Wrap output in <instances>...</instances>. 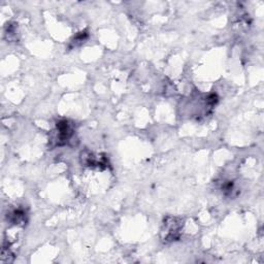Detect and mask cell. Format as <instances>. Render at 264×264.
Segmentation results:
<instances>
[{"mask_svg":"<svg viewBox=\"0 0 264 264\" xmlns=\"http://www.w3.org/2000/svg\"><path fill=\"white\" fill-rule=\"evenodd\" d=\"M73 135L71 125L67 121H60L57 123V145H64Z\"/></svg>","mask_w":264,"mask_h":264,"instance_id":"obj_2","label":"cell"},{"mask_svg":"<svg viewBox=\"0 0 264 264\" xmlns=\"http://www.w3.org/2000/svg\"><path fill=\"white\" fill-rule=\"evenodd\" d=\"M169 222H164V240H175L180 235V229H181V223L177 221L176 218L169 219Z\"/></svg>","mask_w":264,"mask_h":264,"instance_id":"obj_1","label":"cell"}]
</instances>
